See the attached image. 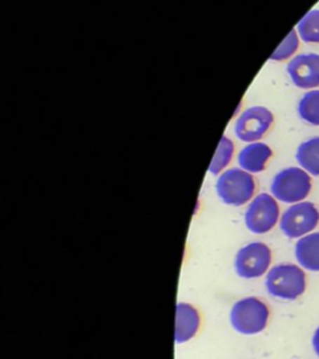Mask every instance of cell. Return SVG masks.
<instances>
[{"mask_svg":"<svg viewBox=\"0 0 319 359\" xmlns=\"http://www.w3.org/2000/svg\"><path fill=\"white\" fill-rule=\"evenodd\" d=\"M312 343H313L314 352L319 355V327L318 330H317L315 333H314L313 341H312Z\"/></svg>","mask_w":319,"mask_h":359,"instance_id":"18","label":"cell"},{"mask_svg":"<svg viewBox=\"0 0 319 359\" xmlns=\"http://www.w3.org/2000/svg\"><path fill=\"white\" fill-rule=\"evenodd\" d=\"M280 219V206L275 196L259 194L248 205L245 212V224L256 235H264L275 227Z\"/></svg>","mask_w":319,"mask_h":359,"instance_id":"5","label":"cell"},{"mask_svg":"<svg viewBox=\"0 0 319 359\" xmlns=\"http://www.w3.org/2000/svg\"><path fill=\"white\" fill-rule=\"evenodd\" d=\"M272 252L262 242H252L242 247L236 253V273L245 280L259 278L269 271Z\"/></svg>","mask_w":319,"mask_h":359,"instance_id":"6","label":"cell"},{"mask_svg":"<svg viewBox=\"0 0 319 359\" xmlns=\"http://www.w3.org/2000/svg\"><path fill=\"white\" fill-rule=\"evenodd\" d=\"M271 157L272 149L267 144L254 141L242 149L237 157V161L240 168L251 174H258L264 171Z\"/></svg>","mask_w":319,"mask_h":359,"instance_id":"11","label":"cell"},{"mask_svg":"<svg viewBox=\"0 0 319 359\" xmlns=\"http://www.w3.org/2000/svg\"><path fill=\"white\" fill-rule=\"evenodd\" d=\"M235 152V144L227 136H222L219 140L217 150L212 158V163L208 168V171L212 175H219L224 168L229 166Z\"/></svg>","mask_w":319,"mask_h":359,"instance_id":"16","label":"cell"},{"mask_svg":"<svg viewBox=\"0 0 319 359\" xmlns=\"http://www.w3.org/2000/svg\"><path fill=\"white\" fill-rule=\"evenodd\" d=\"M298 114L304 123L319 126V90H311L301 97Z\"/></svg>","mask_w":319,"mask_h":359,"instance_id":"15","label":"cell"},{"mask_svg":"<svg viewBox=\"0 0 319 359\" xmlns=\"http://www.w3.org/2000/svg\"><path fill=\"white\" fill-rule=\"evenodd\" d=\"M269 306L257 297L242 298L231 309V325L236 332L245 336L264 332L269 325Z\"/></svg>","mask_w":319,"mask_h":359,"instance_id":"1","label":"cell"},{"mask_svg":"<svg viewBox=\"0 0 319 359\" xmlns=\"http://www.w3.org/2000/svg\"><path fill=\"white\" fill-rule=\"evenodd\" d=\"M256 182L252 174L243 168H230L219 175L216 182V192L219 200L229 205L240 208L252 200Z\"/></svg>","mask_w":319,"mask_h":359,"instance_id":"2","label":"cell"},{"mask_svg":"<svg viewBox=\"0 0 319 359\" xmlns=\"http://www.w3.org/2000/svg\"><path fill=\"white\" fill-rule=\"evenodd\" d=\"M306 287V275L296 264H277L269 269L266 277V288L269 294L280 299H297L304 293Z\"/></svg>","mask_w":319,"mask_h":359,"instance_id":"3","label":"cell"},{"mask_svg":"<svg viewBox=\"0 0 319 359\" xmlns=\"http://www.w3.org/2000/svg\"><path fill=\"white\" fill-rule=\"evenodd\" d=\"M299 40H301V38L298 35L297 30L292 29L285 40L277 46V49L273 51V54L269 56V60L285 62V60L292 59L294 54L297 53L298 48H299Z\"/></svg>","mask_w":319,"mask_h":359,"instance_id":"17","label":"cell"},{"mask_svg":"<svg viewBox=\"0 0 319 359\" xmlns=\"http://www.w3.org/2000/svg\"><path fill=\"white\" fill-rule=\"evenodd\" d=\"M319 211L312 202H299L287 208L280 219V230L288 238L306 236L318 226Z\"/></svg>","mask_w":319,"mask_h":359,"instance_id":"8","label":"cell"},{"mask_svg":"<svg viewBox=\"0 0 319 359\" xmlns=\"http://www.w3.org/2000/svg\"><path fill=\"white\" fill-rule=\"evenodd\" d=\"M287 73L292 83L299 89H315L319 86V54H299L287 64Z\"/></svg>","mask_w":319,"mask_h":359,"instance_id":"9","label":"cell"},{"mask_svg":"<svg viewBox=\"0 0 319 359\" xmlns=\"http://www.w3.org/2000/svg\"><path fill=\"white\" fill-rule=\"evenodd\" d=\"M200 314L194 306L181 302L176 306V325H175V341L179 344L189 342L196 334L200 328Z\"/></svg>","mask_w":319,"mask_h":359,"instance_id":"10","label":"cell"},{"mask_svg":"<svg viewBox=\"0 0 319 359\" xmlns=\"http://www.w3.org/2000/svg\"><path fill=\"white\" fill-rule=\"evenodd\" d=\"M296 258L303 269L319 272V232L304 236L298 240Z\"/></svg>","mask_w":319,"mask_h":359,"instance_id":"12","label":"cell"},{"mask_svg":"<svg viewBox=\"0 0 319 359\" xmlns=\"http://www.w3.org/2000/svg\"><path fill=\"white\" fill-rule=\"evenodd\" d=\"M296 30L306 44H319V9L309 11L298 22Z\"/></svg>","mask_w":319,"mask_h":359,"instance_id":"14","label":"cell"},{"mask_svg":"<svg viewBox=\"0 0 319 359\" xmlns=\"http://www.w3.org/2000/svg\"><path fill=\"white\" fill-rule=\"evenodd\" d=\"M296 158L308 174L319 176V136L298 146Z\"/></svg>","mask_w":319,"mask_h":359,"instance_id":"13","label":"cell"},{"mask_svg":"<svg viewBox=\"0 0 319 359\" xmlns=\"http://www.w3.org/2000/svg\"><path fill=\"white\" fill-rule=\"evenodd\" d=\"M312 190V179L304 168H288L276 175L272 184V195L285 203H296L307 198Z\"/></svg>","mask_w":319,"mask_h":359,"instance_id":"4","label":"cell"},{"mask_svg":"<svg viewBox=\"0 0 319 359\" xmlns=\"http://www.w3.org/2000/svg\"><path fill=\"white\" fill-rule=\"evenodd\" d=\"M273 121L275 116L267 107H247L236 120V137L248 144L261 140L272 128Z\"/></svg>","mask_w":319,"mask_h":359,"instance_id":"7","label":"cell"}]
</instances>
